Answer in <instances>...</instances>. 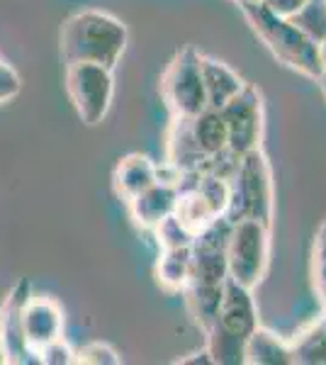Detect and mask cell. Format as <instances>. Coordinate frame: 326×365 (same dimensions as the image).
<instances>
[{
    "label": "cell",
    "instance_id": "9",
    "mask_svg": "<svg viewBox=\"0 0 326 365\" xmlns=\"http://www.w3.org/2000/svg\"><path fill=\"white\" fill-rule=\"evenodd\" d=\"M29 299V282L20 280L5 297L0 309V346H3L8 363H37V353L27 346L22 331V309Z\"/></svg>",
    "mask_w": 326,
    "mask_h": 365
},
{
    "label": "cell",
    "instance_id": "31",
    "mask_svg": "<svg viewBox=\"0 0 326 365\" xmlns=\"http://www.w3.org/2000/svg\"><path fill=\"white\" fill-rule=\"evenodd\" d=\"M324 10H326V0H324Z\"/></svg>",
    "mask_w": 326,
    "mask_h": 365
},
{
    "label": "cell",
    "instance_id": "5",
    "mask_svg": "<svg viewBox=\"0 0 326 365\" xmlns=\"http://www.w3.org/2000/svg\"><path fill=\"white\" fill-rule=\"evenodd\" d=\"M200 51L193 46H183L168 61L161 73V98L168 108L170 117H188L193 120L207 108V93L203 81V66H200Z\"/></svg>",
    "mask_w": 326,
    "mask_h": 365
},
{
    "label": "cell",
    "instance_id": "14",
    "mask_svg": "<svg viewBox=\"0 0 326 365\" xmlns=\"http://www.w3.org/2000/svg\"><path fill=\"white\" fill-rule=\"evenodd\" d=\"M200 66H203V81L207 93V108L222 110L231 98H236L244 91L246 81L236 73L229 63L219 61L215 56H200Z\"/></svg>",
    "mask_w": 326,
    "mask_h": 365
},
{
    "label": "cell",
    "instance_id": "17",
    "mask_svg": "<svg viewBox=\"0 0 326 365\" xmlns=\"http://www.w3.org/2000/svg\"><path fill=\"white\" fill-rule=\"evenodd\" d=\"M153 273H156V282L165 292H183L193 273V246L161 249Z\"/></svg>",
    "mask_w": 326,
    "mask_h": 365
},
{
    "label": "cell",
    "instance_id": "11",
    "mask_svg": "<svg viewBox=\"0 0 326 365\" xmlns=\"http://www.w3.org/2000/svg\"><path fill=\"white\" fill-rule=\"evenodd\" d=\"M178 195H180L178 180L158 178L153 185H149L144 192H139V195L127 202L134 225L151 232L153 227L161 225L165 217H170L175 212Z\"/></svg>",
    "mask_w": 326,
    "mask_h": 365
},
{
    "label": "cell",
    "instance_id": "10",
    "mask_svg": "<svg viewBox=\"0 0 326 365\" xmlns=\"http://www.w3.org/2000/svg\"><path fill=\"white\" fill-rule=\"evenodd\" d=\"M165 161H168V168L173 170L175 180L210 168V161L195 144L188 117H173L170 120V127L165 132Z\"/></svg>",
    "mask_w": 326,
    "mask_h": 365
},
{
    "label": "cell",
    "instance_id": "30",
    "mask_svg": "<svg viewBox=\"0 0 326 365\" xmlns=\"http://www.w3.org/2000/svg\"><path fill=\"white\" fill-rule=\"evenodd\" d=\"M231 3H236V5H244V3H260V0H231Z\"/></svg>",
    "mask_w": 326,
    "mask_h": 365
},
{
    "label": "cell",
    "instance_id": "29",
    "mask_svg": "<svg viewBox=\"0 0 326 365\" xmlns=\"http://www.w3.org/2000/svg\"><path fill=\"white\" fill-rule=\"evenodd\" d=\"M0 365H8V356H5L3 346H0Z\"/></svg>",
    "mask_w": 326,
    "mask_h": 365
},
{
    "label": "cell",
    "instance_id": "23",
    "mask_svg": "<svg viewBox=\"0 0 326 365\" xmlns=\"http://www.w3.org/2000/svg\"><path fill=\"white\" fill-rule=\"evenodd\" d=\"M37 363L44 365H71L76 363V351L63 341V336H58L54 341H49L46 346H41L37 351Z\"/></svg>",
    "mask_w": 326,
    "mask_h": 365
},
{
    "label": "cell",
    "instance_id": "15",
    "mask_svg": "<svg viewBox=\"0 0 326 365\" xmlns=\"http://www.w3.org/2000/svg\"><path fill=\"white\" fill-rule=\"evenodd\" d=\"M156 180H158V166L144 154H127L117 161L115 173H112L115 192L124 202H129L139 192H144Z\"/></svg>",
    "mask_w": 326,
    "mask_h": 365
},
{
    "label": "cell",
    "instance_id": "19",
    "mask_svg": "<svg viewBox=\"0 0 326 365\" xmlns=\"http://www.w3.org/2000/svg\"><path fill=\"white\" fill-rule=\"evenodd\" d=\"M295 365H326V309L307 327H302L292 339Z\"/></svg>",
    "mask_w": 326,
    "mask_h": 365
},
{
    "label": "cell",
    "instance_id": "27",
    "mask_svg": "<svg viewBox=\"0 0 326 365\" xmlns=\"http://www.w3.org/2000/svg\"><path fill=\"white\" fill-rule=\"evenodd\" d=\"M317 44H319V61H322V68L326 71V32L317 39Z\"/></svg>",
    "mask_w": 326,
    "mask_h": 365
},
{
    "label": "cell",
    "instance_id": "22",
    "mask_svg": "<svg viewBox=\"0 0 326 365\" xmlns=\"http://www.w3.org/2000/svg\"><path fill=\"white\" fill-rule=\"evenodd\" d=\"M76 363H86V365H120L122 356L112 349L110 344L103 341H93V344L83 346L81 351H76Z\"/></svg>",
    "mask_w": 326,
    "mask_h": 365
},
{
    "label": "cell",
    "instance_id": "21",
    "mask_svg": "<svg viewBox=\"0 0 326 365\" xmlns=\"http://www.w3.org/2000/svg\"><path fill=\"white\" fill-rule=\"evenodd\" d=\"M153 237H156L158 249H178V246H193V234L180 225L175 215L165 217L161 225H156L151 229Z\"/></svg>",
    "mask_w": 326,
    "mask_h": 365
},
{
    "label": "cell",
    "instance_id": "18",
    "mask_svg": "<svg viewBox=\"0 0 326 365\" xmlns=\"http://www.w3.org/2000/svg\"><path fill=\"white\" fill-rule=\"evenodd\" d=\"M188 302V312H190L193 322L205 331V336H210L212 329L217 327V314L219 304H222L224 285H203V282H188V287L183 290Z\"/></svg>",
    "mask_w": 326,
    "mask_h": 365
},
{
    "label": "cell",
    "instance_id": "28",
    "mask_svg": "<svg viewBox=\"0 0 326 365\" xmlns=\"http://www.w3.org/2000/svg\"><path fill=\"white\" fill-rule=\"evenodd\" d=\"M314 83H317V88H319V91H322V96L326 98V71H324L322 76H319L317 81H314Z\"/></svg>",
    "mask_w": 326,
    "mask_h": 365
},
{
    "label": "cell",
    "instance_id": "13",
    "mask_svg": "<svg viewBox=\"0 0 326 365\" xmlns=\"http://www.w3.org/2000/svg\"><path fill=\"white\" fill-rule=\"evenodd\" d=\"M241 363L244 365H295L290 339H280L265 327L253 329L241 344Z\"/></svg>",
    "mask_w": 326,
    "mask_h": 365
},
{
    "label": "cell",
    "instance_id": "8",
    "mask_svg": "<svg viewBox=\"0 0 326 365\" xmlns=\"http://www.w3.org/2000/svg\"><path fill=\"white\" fill-rule=\"evenodd\" d=\"M258 327V307L253 299V290L239 285L231 278L224 282V295L219 304L217 327L212 329L210 336H222L224 341L244 344V339Z\"/></svg>",
    "mask_w": 326,
    "mask_h": 365
},
{
    "label": "cell",
    "instance_id": "2",
    "mask_svg": "<svg viewBox=\"0 0 326 365\" xmlns=\"http://www.w3.org/2000/svg\"><path fill=\"white\" fill-rule=\"evenodd\" d=\"M129 32L115 15L83 10L71 15L61 27L63 63H100L115 68L127 49Z\"/></svg>",
    "mask_w": 326,
    "mask_h": 365
},
{
    "label": "cell",
    "instance_id": "3",
    "mask_svg": "<svg viewBox=\"0 0 326 365\" xmlns=\"http://www.w3.org/2000/svg\"><path fill=\"white\" fill-rule=\"evenodd\" d=\"M275 215V182L272 168L265 151L251 149L241 154L234 163V180H231V205L227 220H258L272 227Z\"/></svg>",
    "mask_w": 326,
    "mask_h": 365
},
{
    "label": "cell",
    "instance_id": "26",
    "mask_svg": "<svg viewBox=\"0 0 326 365\" xmlns=\"http://www.w3.org/2000/svg\"><path fill=\"white\" fill-rule=\"evenodd\" d=\"M175 363H180V365H215V356H212V351H210V346H205L203 351H195L190 353V356H185V358H180V361H175Z\"/></svg>",
    "mask_w": 326,
    "mask_h": 365
},
{
    "label": "cell",
    "instance_id": "24",
    "mask_svg": "<svg viewBox=\"0 0 326 365\" xmlns=\"http://www.w3.org/2000/svg\"><path fill=\"white\" fill-rule=\"evenodd\" d=\"M20 91H22V81H20V76H17V71L10 66V63L0 61V105L17 98Z\"/></svg>",
    "mask_w": 326,
    "mask_h": 365
},
{
    "label": "cell",
    "instance_id": "20",
    "mask_svg": "<svg viewBox=\"0 0 326 365\" xmlns=\"http://www.w3.org/2000/svg\"><path fill=\"white\" fill-rule=\"evenodd\" d=\"M310 278L312 290L317 295L322 309H326V217L319 225L312 241V256H310Z\"/></svg>",
    "mask_w": 326,
    "mask_h": 365
},
{
    "label": "cell",
    "instance_id": "1",
    "mask_svg": "<svg viewBox=\"0 0 326 365\" xmlns=\"http://www.w3.org/2000/svg\"><path fill=\"white\" fill-rule=\"evenodd\" d=\"M239 8L251 32L282 66L310 81H317L324 73L322 61H319L317 37H312L305 27L295 20L270 13L263 3H244Z\"/></svg>",
    "mask_w": 326,
    "mask_h": 365
},
{
    "label": "cell",
    "instance_id": "16",
    "mask_svg": "<svg viewBox=\"0 0 326 365\" xmlns=\"http://www.w3.org/2000/svg\"><path fill=\"white\" fill-rule=\"evenodd\" d=\"M193 129V139L198 144V149L203 151L205 158L212 163H217L219 158L231 156L229 154V132H227V122L219 110L215 108H205L200 115H195L190 120Z\"/></svg>",
    "mask_w": 326,
    "mask_h": 365
},
{
    "label": "cell",
    "instance_id": "6",
    "mask_svg": "<svg viewBox=\"0 0 326 365\" xmlns=\"http://www.w3.org/2000/svg\"><path fill=\"white\" fill-rule=\"evenodd\" d=\"M66 93L86 125H100L108 117L112 98H115L112 68L100 63H68Z\"/></svg>",
    "mask_w": 326,
    "mask_h": 365
},
{
    "label": "cell",
    "instance_id": "12",
    "mask_svg": "<svg viewBox=\"0 0 326 365\" xmlns=\"http://www.w3.org/2000/svg\"><path fill=\"white\" fill-rule=\"evenodd\" d=\"M22 331L27 346L37 353L49 341L63 336V312L51 297H32L22 309Z\"/></svg>",
    "mask_w": 326,
    "mask_h": 365
},
{
    "label": "cell",
    "instance_id": "4",
    "mask_svg": "<svg viewBox=\"0 0 326 365\" xmlns=\"http://www.w3.org/2000/svg\"><path fill=\"white\" fill-rule=\"evenodd\" d=\"M270 266V227L258 220L231 222L227 239V270L239 285L256 290Z\"/></svg>",
    "mask_w": 326,
    "mask_h": 365
},
{
    "label": "cell",
    "instance_id": "7",
    "mask_svg": "<svg viewBox=\"0 0 326 365\" xmlns=\"http://www.w3.org/2000/svg\"><path fill=\"white\" fill-rule=\"evenodd\" d=\"M229 132V154L239 158L251 149H258L265 132V105L263 93L253 83H246L244 91L231 98L222 110Z\"/></svg>",
    "mask_w": 326,
    "mask_h": 365
},
{
    "label": "cell",
    "instance_id": "25",
    "mask_svg": "<svg viewBox=\"0 0 326 365\" xmlns=\"http://www.w3.org/2000/svg\"><path fill=\"white\" fill-rule=\"evenodd\" d=\"M270 13L280 15V17H287V20H295L312 0H260Z\"/></svg>",
    "mask_w": 326,
    "mask_h": 365
}]
</instances>
